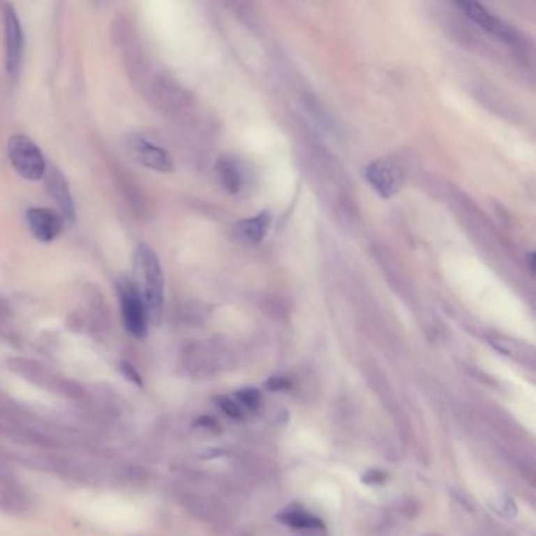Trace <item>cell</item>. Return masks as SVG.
<instances>
[{
    "mask_svg": "<svg viewBox=\"0 0 536 536\" xmlns=\"http://www.w3.org/2000/svg\"><path fill=\"white\" fill-rule=\"evenodd\" d=\"M8 158L15 170L29 181H38L46 174V159L38 145L27 135L15 134L8 139Z\"/></svg>",
    "mask_w": 536,
    "mask_h": 536,
    "instance_id": "2",
    "label": "cell"
},
{
    "mask_svg": "<svg viewBox=\"0 0 536 536\" xmlns=\"http://www.w3.org/2000/svg\"><path fill=\"white\" fill-rule=\"evenodd\" d=\"M133 283L143 302L148 321L158 322L164 308V274L151 247L139 244L134 252Z\"/></svg>",
    "mask_w": 536,
    "mask_h": 536,
    "instance_id": "1",
    "label": "cell"
},
{
    "mask_svg": "<svg viewBox=\"0 0 536 536\" xmlns=\"http://www.w3.org/2000/svg\"><path fill=\"white\" fill-rule=\"evenodd\" d=\"M126 145L129 154L143 167L161 173H168L173 170V161L170 154L164 148L143 139L142 135H129Z\"/></svg>",
    "mask_w": 536,
    "mask_h": 536,
    "instance_id": "5",
    "label": "cell"
},
{
    "mask_svg": "<svg viewBox=\"0 0 536 536\" xmlns=\"http://www.w3.org/2000/svg\"><path fill=\"white\" fill-rule=\"evenodd\" d=\"M366 179L384 198L394 197L401 186V173L389 161H376L366 167Z\"/></svg>",
    "mask_w": 536,
    "mask_h": 536,
    "instance_id": "6",
    "label": "cell"
},
{
    "mask_svg": "<svg viewBox=\"0 0 536 536\" xmlns=\"http://www.w3.org/2000/svg\"><path fill=\"white\" fill-rule=\"evenodd\" d=\"M384 479H385V475L381 470H370L364 477V482L368 483V484H381Z\"/></svg>",
    "mask_w": 536,
    "mask_h": 536,
    "instance_id": "20",
    "label": "cell"
},
{
    "mask_svg": "<svg viewBox=\"0 0 536 536\" xmlns=\"http://www.w3.org/2000/svg\"><path fill=\"white\" fill-rule=\"evenodd\" d=\"M10 366L13 368V371L20 373V375L29 379V381L38 384H45L46 381V371L41 368V365L32 362V360L15 359L10 362Z\"/></svg>",
    "mask_w": 536,
    "mask_h": 536,
    "instance_id": "13",
    "label": "cell"
},
{
    "mask_svg": "<svg viewBox=\"0 0 536 536\" xmlns=\"http://www.w3.org/2000/svg\"><path fill=\"white\" fill-rule=\"evenodd\" d=\"M216 404L222 409L223 414H227L230 417V419L241 420L242 417H244V412H242V408L239 406V403L234 401L233 398L217 396L216 398Z\"/></svg>",
    "mask_w": 536,
    "mask_h": 536,
    "instance_id": "15",
    "label": "cell"
},
{
    "mask_svg": "<svg viewBox=\"0 0 536 536\" xmlns=\"http://www.w3.org/2000/svg\"><path fill=\"white\" fill-rule=\"evenodd\" d=\"M278 521L285 523V526H290L295 528H322L324 527L321 519H318L316 516L310 514L308 511H305L299 507L283 509L282 514L278 516Z\"/></svg>",
    "mask_w": 536,
    "mask_h": 536,
    "instance_id": "12",
    "label": "cell"
},
{
    "mask_svg": "<svg viewBox=\"0 0 536 536\" xmlns=\"http://www.w3.org/2000/svg\"><path fill=\"white\" fill-rule=\"evenodd\" d=\"M5 24V61H7V71L10 76H16L20 73L22 51H24V36L21 21L16 15V10L11 5H5L3 11Z\"/></svg>",
    "mask_w": 536,
    "mask_h": 536,
    "instance_id": "4",
    "label": "cell"
},
{
    "mask_svg": "<svg viewBox=\"0 0 536 536\" xmlns=\"http://www.w3.org/2000/svg\"><path fill=\"white\" fill-rule=\"evenodd\" d=\"M216 172H217V177H219L221 184L230 192V194H238V192L242 189V184H244L242 172L239 165L236 164L233 159L222 158L217 161Z\"/></svg>",
    "mask_w": 536,
    "mask_h": 536,
    "instance_id": "11",
    "label": "cell"
},
{
    "mask_svg": "<svg viewBox=\"0 0 536 536\" xmlns=\"http://www.w3.org/2000/svg\"><path fill=\"white\" fill-rule=\"evenodd\" d=\"M236 400H238L241 408H246L248 410H255L260 406L261 395L257 389H244L239 390L236 394Z\"/></svg>",
    "mask_w": 536,
    "mask_h": 536,
    "instance_id": "16",
    "label": "cell"
},
{
    "mask_svg": "<svg viewBox=\"0 0 536 536\" xmlns=\"http://www.w3.org/2000/svg\"><path fill=\"white\" fill-rule=\"evenodd\" d=\"M118 297H120V308L124 327L131 335L143 338L148 330V318L143 302L137 292L133 280L120 277L117 282Z\"/></svg>",
    "mask_w": 536,
    "mask_h": 536,
    "instance_id": "3",
    "label": "cell"
},
{
    "mask_svg": "<svg viewBox=\"0 0 536 536\" xmlns=\"http://www.w3.org/2000/svg\"><path fill=\"white\" fill-rule=\"evenodd\" d=\"M496 509L500 511V513H503V514H507V516L516 514V505L509 497H502L500 502H498V505L496 507Z\"/></svg>",
    "mask_w": 536,
    "mask_h": 536,
    "instance_id": "18",
    "label": "cell"
},
{
    "mask_svg": "<svg viewBox=\"0 0 536 536\" xmlns=\"http://www.w3.org/2000/svg\"><path fill=\"white\" fill-rule=\"evenodd\" d=\"M459 8L464 10V13L470 17L473 22H477L479 27H483L488 32L494 34L500 38H511L513 36V32L511 29L505 26V24L497 20L496 16H492L488 10L477 2H461L458 3Z\"/></svg>",
    "mask_w": 536,
    "mask_h": 536,
    "instance_id": "9",
    "label": "cell"
},
{
    "mask_svg": "<svg viewBox=\"0 0 536 536\" xmlns=\"http://www.w3.org/2000/svg\"><path fill=\"white\" fill-rule=\"evenodd\" d=\"M266 387L269 389V390H274V392H276V390H286V389L290 387V382L286 381V379H283V378H274V379H271V381H267Z\"/></svg>",
    "mask_w": 536,
    "mask_h": 536,
    "instance_id": "19",
    "label": "cell"
},
{
    "mask_svg": "<svg viewBox=\"0 0 536 536\" xmlns=\"http://www.w3.org/2000/svg\"><path fill=\"white\" fill-rule=\"evenodd\" d=\"M45 177L47 192L49 195L54 198V202L57 203L61 214V221H65L66 223H74V219H76V209H74L70 186H68L64 173H61L59 168L52 167L51 170H46Z\"/></svg>",
    "mask_w": 536,
    "mask_h": 536,
    "instance_id": "7",
    "label": "cell"
},
{
    "mask_svg": "<svg viewBox=\"0 0 536 536\" xmlns=\"http://www.w3.org/2000/svg\"><path fill=\"white\" fill-rule=\"evenodd\" d=\"M535 255L533 253H530L528 255V266H530V269H532V272H535Z\"/></svg>",
    "mask_w": 536,
    "mask_h": 536,
    "instance_id": "21",
    "label": "cell"
},
{
    "mask_svg": "<svg viewBox=\"0 0 536 536\" xmlns=\"http://www.w3.org/2000/svg\"><path fill=\"white\" fill-rule=\"evenodd\" d=\"M26 221L30 232L41 242L54 241L64 227L61 217L47 208H30L26 214Z\"/></svg>",
    "mask_w": 536,
    "mask_h": 536,
    "instance_id": "8",
    "label": "cell"
},
{
    "mask_svg": "<svg viewBox=\"0 0 536 536\" xmlns=\"http://www.w3.org/2000/svg\"><path fill=\"white\" fill-rule=\"evenodd\" d=\"M271 214L267 211H263L257 216L251 217V219H244L236 223V233L241 239L247 242H260L269 232L271 227Z\"/></svg>",
    "mask_w": 536,
    "mask_h": 536,
    "instance_id": "10",
    "label": "cell"
},
{
    "mask_svg": "<svg viewBox=\"0 0 536 536\" xmlns=\"http://www.w3.org/2000/svg\"><path fill=\"white\" fill-rule=\"evenodd\" d=\"M121 368V373L124 376H126V379H129L131 382H134L135 385H142V378H140V373L137 371L133 365L128 364V362H123L120 365Z\"/></svg>",
    "mask_w": 536,
    "mask_h": 536,
    "instance_id": "17",
    "label": "cell"
},
{
    "mask_svg": "<svg viewBox=\"0 0 536 536\" xmlns=\"http://www.w3.org/2000/svg\"><path fill=\"white\" fill-rule=\"evenodd\" d=\"M59 389H60L61 394H64L66 398H70V400H74L77 403L90 401V395L87 394V390L82 387V385H79L77 382L61 381L59 384Z\"/></svg>",
    "mask_w": 536,
    "mask_h": 536,
    "instance_id": "14",
    "label": "cell"
}]
</instances>
